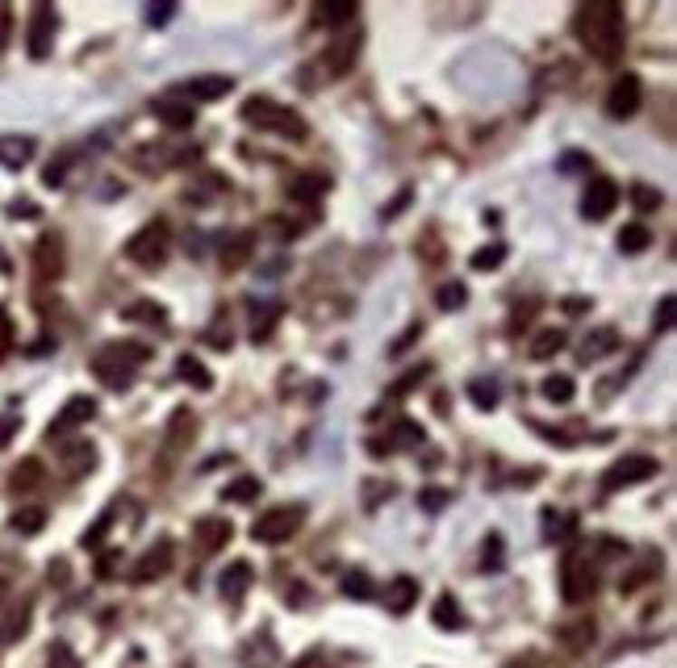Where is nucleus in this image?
Returning a JSON list of instances; mask_svg holds the SVG:
<instances>
[{"label": "nucleus", "mask_w": 677, "mask_h": 668, "mask_svg": "<svg viewBox=\"0 0 677 668\" xmlns=\"http://www.w3.org/2000/svg\"><path fill=\"white\" fill-rule=\"evenodd\" d=\"M573 33H577V43L586 46V51L594 54V59H602V63H615L623 54V33H627V25H623V9L619 5H611V0H598V5H577V13H573Z\"/></svg>", "instance_id": "obj_1"}, {"label": "nucleus", "mask_w": 677, "mask_h": 668, "mask_svg": "<svg viewBox=\"0 0 677 668\" xmlns=\"http://www.w3.org/2000/svg\"><path fill=\"white\" fill-rule=\"evenodd\" d=\"M147 359H151V347L147 343H110L92 356V372H97V380L105 388L126 393V388H134V377H138L134 367L147 364Z\"/></svg>", "instance_id": "obj_2"}, {"label": "nucleus", "mask_w": 677, "mask_h": 668, "mask_svg": "<svg viewBox=\"0 0 677 668\" xmlns=\"http://www.w3.org/2000/svg\"><path fill=\"white\" fill-rule=\"evenodd\" d=\"M239 118L247 121V126L268 129V134H281V138H289V142H306V138H310L306 118H301L297 109H289V105H281V100H272V97H252L247 105L239 109Z\"/></svg>", "instance_id": "obj_3"}, {"label": "nucleus", "mask_w": 677, "mask_h": 668, "mask_svg": "<svg viewBox=\"0 0 677 668\" xmlns=\"http://www.w3.org/2000/svg\"><path fill=\"white\" fill-rule=\"evenodd\" d=\"M301 527H306V506H272L252 522V539L263 548H276V543L293 539Z\"/></svg>", "instance_id": "obj_4"}, {"label": "nucleus", "mask_w": 677, "mask_h": 668, "mask_svg": "<svg viewBox=\"0 0 677 668\" xmlns=\"http://www.w3.org/2000/svg\"><path fill=\"white\" fill-rule=\"evenodd\" d=\"M594 589H598V572H594L590 556L568 551L565 564H560V597H565L568 606H581L594 597Z\"/></svg>", "instance_id": "obj_5"}, {"label": "nucleus", "mask_w": 677, "mask_h": 668, "mask_svg": "<svg viewBox=\"0 0 677 668\" xmlns=\"http://www.w3.org/2000/svg\"><path fill=\"white\" fill-rule=\"evenodd\" d=\"M167 251H172V238H167V222H164V217L147 222V226H142L138 234L126 243V259H134L138 268H159V263L167 259Z\"/></svg>", "instance_id": "obj_6"}, {"label": "nucleus", "mask_w": 677, "mask_h": 668, "mask_svg": "<svg viewBox=\"0 0 677 668\" xmlns=\"http://www.w3.org/2000/svg\"><path fill=\"white\" fill-rule=\"evenodd\" d=\"M661 472V460H653V455H623V460H615L606 472H602V489L606 493H619V489L627 485H640V481H648V476Z\"/></svg>", "instance_id": "obj_7"}, {"label": "nucleus", "mask_w": 677, "mask_h": 668, "mask_svg": "<svg viewBox=\"0 0 677 668\" xmlns=\"http://www.w3.org/2000/svg\"><path fill=\"white\" fill-rule=\"evenodd\" d=\"M55 30H59V13L55 5H33L30 13V30H25V51L33 63H43L46 54L55 51Z\"/></svg>", "instance_id": "obj_8"}, {"label": "nucleus", "mask_w": 677, "mask_h": 668, "mask_svg": "<svg viewBox=\"0 0 677 668\" xmlns=\"http://www.w3.org/2000/svg\"><path fill=\"white\" fill-rule=\"evenodd\" d=\"M619 205V184L611 176H590V188L581 196V217L586 222H606Z\"/></svg>", "instance_id": "obj_9"}, {"label": "nucleus", "mask_w": 677, "mask_h": 668, "mask_svg": "<svg viewBox=\"0 0 677 668\" xmlns=\"http://www.w3.org/2000/svg\"><path fill=\"white\" fill-rule=\"evenodd\" d=\"M172 564H176V543L172 539H155V548H147L138 560H134L130 581L134 585H151V581H159V577H167Z\"/></svg>", "instance_id": "obj_10"}, {"label": "nucleus", "mask_w": 677, "mask_h": 668, "mask_svg": "<svg viewBox=\"0 0 677 668\" xmlns=\"http://www.w3.org/2000/svg\"><path fill=\"white\" fill-rule=\"evenodd\" d=\"M640 97H644V84H640V76L623 72V76L611 84V92H606V118H615V121L635 118V109H640Z\"/></svg>", "instance_id": "obj_11"}, {"label": "nucleus", "mask_w": 677, "mask_h": 668, "mask_svg": "<svg viewBox=\"0 0 677 668\" xmlns=\"http://www.w3.org/2000/svg\"><path fill=\"white\" fill-rule=\"evenodd\" d=\"M92 418H97V401L84 397V393H76V397H67V401H63V410L51 418L46 434H51V439H63V434H72V431H80V426H88Z\"/></svg>", "instance_id": "obj_12"}, {"label": "nucleus", "mask_w": 677, "mask_h": 668, "mask_svg": "<svg viewBox=\"0 0 677 668\" xmlns=\"http://www.w3.org/2000/svg\"><path fill=\"white\" fill-rule=\"evenodd\" d=\"M230 88H234V80H230V76H188V80H176V84L167 88V97L218 100V97H226Z\"/></svg>", "instance_id": "obj_13"}, {"label": "nucleus", "mask_w": 677, "mask_h": 668, "mask_svg": "<svg viewBox=\"0 0 677 668\" xmlns=\"http://www.w3.org/2000/svg\"><path fill=\"white\" fill-rule=\"evenodd\" d=\"M63 238L59 234H43L38 238V247H33V272H38V281H59L63 276Z\"/></svg>", "instance_id": "obj_14"}, {"label": "nucleus", "mask_w": 677, "mask_h": 668, "mask_svg": "<svg viewBox=\"0 0 677 668\" xmlns=\"http://www.w3.org/2000/svg\"><path fill=\"white\" fill-rule=\"evenodd\" d=\"M255 255V234L239 230V234H226L218 243V259H222V272H243Z\"/></svg>", "instance_id": "obj_15"}, {"label": "nucleus", "mask_w": 677, "mask_h": 668, "mask_svg": "<svg viewBox=\"0 0 677 668\" xmlns=\"http://www.w3.org/2000/svg\"><path fill=\"white\" fill-rule=\"evenodd\" d=\"M252 581H255V572H252V564H247V560L226 564L222 577H218V597H222V602H230V606H239L243 593L252 589Z\"/></svg>", "instance_id": "obj_16"}, {"label": "nucleus", "mask_w": 677, "mask_h": 668, "mask_svg": "<svg viewBox=\"0 0 677 668\" xmlns=\"http://www.w3.org/2000/svg\"><path fill=\"white\" fill-rule=\"evenodd\" d=\"M418 597H423V585L410 577V572H397L394 581H389V589H385V610H394V615H410L418 606Z\"/></svg>", "instance_id": "obj_17"}, {"label": "nucleus", "mask_w": 677, "mask_h": 668, "mask_svg": "<svg viewBox=\"0 0 677 668\" xmlns=\"http://www.w3.org/2000/svg\"><path fill=\"white\" fill-rule=\"evenodd\" d=\"M360 51H364L360 33H343V38L327 51V72L330 76H348L351 67H356V59H360Z\"/></svg>", "instance_id": "obj_18"}, {"label": "nucleus", "mask_w": 677, "mask_h": 668, "mask_svg": "<svg viewBox=\"0 0 677 668\" xmlns=\"http://www.w3.org/2000/svg\"><path fill=\"white\" fill-rule=\"evenodd\" d=\"M33 151H38V142L30 134H0V163L9 172H22L25 163L33 159Z\"/></svg>", "instance_id": "obj_19"}, {"label": "nucleus", "mask_w": 677, "mask_h": 668, "mask_svg": "<svg viewBox=\"0 0 677 668\" xmlns=\"http://www.w3.org/2000/svg\"><path fill=\"white\" fill-rule=\"evenodd\" d=\"M284 318V301H260L252 305V343H268L272 330Z\"/></svg>", "instance_id": "obj_20"}, {"label": "nucleus", "mask_w": 677, "mask_h": 668, "mask_svg": "<svg viewBox=\"0 0 677 668\" xmlns=\"http://www.w3.org/2000/svg\"><path fill=\"white\" fill-rule=\"evenodd\" d=\"M327 188H330V180L322 172H297L293 180H289V196H293L297 205H314V201H322Z\"/></svg>", "instance_id": "obj_21"}, {"label": "nucleus", "mask_w": 677, "mask_h": 668, "mask_svg": "<svg viewBox=\"0 0 677 668\" xmlns=\"http://www.w3.org/2000/svg\"><path fill=\"white\" fill-rule=\"evenodd\" d=\"M611 351H619V334H615L611 326H602V330L586 334V343L577 347V359H581V364H594V359L611 356Z\"/></svg>", "instance_id": "obj_22"}, {"label": "nucleus", "mask_w": 677, "mask_h": 668, "mask_svg": "<svg viewBox=\"0 0 677 668\" xmlns=\"http://www.w3.org/2000/svg\"><path fill=\"white\" fill-rule=\"evenodd\" d=\"M155 118L164 121L167 129H188L193 121H197V109L193 105H185V100H172V97H164V100H155Z\"/></svg>", "instance_id": "obj_23"}, {"label": "nucleus", "mask_w": 677, "mask_h": 668, "mask_svg": "<svg viewBox=\"0 0 677 668\" xmlns=\"http://www.w3.org/2000/svg\"><path fill=\"white\" fill-rule=\"evenodd\" d=\"M230 535H234V527H230L222 514H209V518H201V522H197V539H201V548H205V551L226 548Z\"/></svg>", "instance_id": "obj_24"}, {"label": "nucleus", "mask_w": 677, "mask_h": 668, "mask_svg": "<svg viewBox=\"0 0 677 668\" xmlns=\"http://www.w3.org/2000/svg\"><path fill=\"white\" fill-rule=\"evenodd\" d=\"M431 623L439 626V631H464V610H460V602L452 597V593H439V602L431 606Z\"/></svg>", "instance_id": "obj_25"}, {"label": "nucleus", "mask_w": 677, "mask_h": 668, "mask_svg": "<svg viewBox=\"0 0 677 668\" xmlns=\"http://www.w3.org/2000/svg\"><path fill=\"white\" fill-rule=\"evenodd\" d=\"M176 372H180L185 385L197 388V393H209V388H214V377H209V367L201 364L197 356H180V359H176Z\"/></svg>", "instance_id": "obj_26"}, {"label": "nucleus", "mask_w": 677, "mask_h": 668, "mask_svg": "<svg viewBox=\"0 0 677 668\" xmlns=\"http://www.w3.org/2000/svg\"><path fill=\"white\" fill-rule=\"evenodd\" d=\"M343 597H356V602H372L377 597V581H372L368 572L364 568H351V572H343Z\"/></svg>", "instance_id": "obj_27"}, {"label": "nucleus", "mask_w": 677, "mask_h": 668, "mask_svg": "<svg viewBox=\"0 0 677 668\" xmlns=\"http://www.w3.org/2000/svg\"><path fill=\"white\" fill-rule=\"evenodd\" d=\"M63 463H67V472L72 476H84V472H92L97 468V447L92 443H76V447H67L63 452Z\"/></svg>", "instance_id": "obj_28"}, {"label": "nucleus", "mask_w": 677, "mask_h": 668, "mask_svg": "<svg viewBox=\"0 0 677 668\" xmlns=\"http://www.w3.org/2000/svg\"><path fill=\"white\" fill-rule=\"evenodd\" d=\"M385 452H397V447H415V443H423L426 439V431L418 426V422H410V418H402V422H394V431L385 434Z\"/></svg>", "instance_id": "obj_29"}, {"label": "nucleus", "mask_w": 677, "mask_h": 668, "mask_svg": "<svg viewBox=\"0 0 677 668\" xmlns=\"http://www.w3.org/2000/svg\"><path fill=\"white\" fill-rule=\"evenodd\" d=\"M33 485H43V460H22L9 476V489L13 493H30Z\"/></svg>", "instance_id": "obj_30"}, {"label": "nucleus", "mask_w": 677, "mask_h": 668, "mask_svg": "<svg viewBox=\"0 0 677 668\" xmlns=\"http://www.w3.org/2000/svg\"><path fill=\"white\" fill-rule=\"evenodd\" d=\"M653 247V230L640 226V222H632V226L619 230V251L623 255H640V251Z\"/></svg>", "instance_id": "obj_31"}, {"label": "nucleus", "mask_w": 677, "mask_h": 668, "mask_svg": "<svg viewBox=\"0 0 677 668\" xmlns=\"http://www.w3.org/2000/svg\"><path fill=\"white\" fill-rule=\"evenodd\" d=\"M565 351V334L560 330H539L536 339H531V347H527V356L531 359H552Z\"/></svg>", "instance_id": "obj_32"}, {"label": "nucleus", "mask_w": 677, "mask_h": 668, "mask_svg": "<svg viewBox=\"0 0 677 668\" xmlns=\"http://www.w3.org/2000/svg\"><path fill=\"white\" fill-rule=\"evenodd\" d=\"M260 493H263V485L255 476H239V481H230V485L222 489V501H226V506H239V501H255Z\"/></svg>", "instance_id": "obj_33"}, {"label": "nucleus", "mask_w": 677, "mask_h": 668, "mask_svg": "<svg viewBox=\"0 0 677 668\" xmlns=\"http://www.w3.org/2000/svg\"><path fill=\"white\" fill-rule=\"evenodd\" d=\"M356 13H360L356 0H330V5L318 9V22H322V25H343V22H356Z\"/></svg>", "instance_id": "obj_34"}, {"label": "nucleus", "mask_w": 677, "mask_h": 668, "mask_svg": "<svg viewBox=\"0 0 677 668\" xmlns=\"http://www.w3.org/2000/svg\"><path fill=\"white\" fill-rule=\"evenodd\" d=\"M13 530H22V535H38V530L46 527V510L43 506H22L17 514L9 518Z\"/></svg>", "instance_id": "obj_35"}, {"label": "nucleus", "mask_w": 677, "mask_h": 668, "mask_svg": "<svg viewBox=\"0 0 677 668\" xmlns=\"http://www.w3.org/2000/svg\"><path fill=\"white\" fill-rule=\"evenodd\" d=\"M632 205L640 209V214H656V209L665 205V196H661V188H653V184H632Z\"/></svg>", "instance_id": "obj_36"}, {"label": "nucleus", "mask_w": 677, "mask_h": 668, "mask_svg": "<svg viewBox=\"0 0 677 668\" xmlns=\"http://www.w3.org/2000/svg\"><path fill=\"white\" fill-rule=\"evenodd\" d=\"M469 397L477 401L481 410H493V406H498V397H502V385H498V380H469Z\"/></svg>", "instance_id": "obj_37"}, {"label": "nucleus", "mask_w": 677, "mask_h": 668, "mask_svg": "<svg viewBox=\"0 0 677 668\" xmlns=\"http://www.w3.org/2000/svg\"><path fill=\"white\" fill-rule=\"evenodd\" d=\"M539 388H544V397H548V401H557V406H568V401H573V393H577L573 377H565V372H560V377H548Z\"/></svg>", "instance_id": "obj_38"}, {"label": "nucleus", "mask_w": 677, "mask_h": 668, "mask_svg": "<svg viewBox=\"0 0 677 668\" xmlns=\"http://www.w3.org/2000/svg\"><path fill=\"white\" fill-rule=\"evenodd\" d=\"M506 259V243H490V247H481V251H472V272H493L498 263Z\"/></svg>", "instance_id": "obj_39"}, {"label": "nucleus", "mask_w": 677, "mask_h": 668, "mask_svg": "<svg viewBox=\"0 0 677 668\" xmlns=\"http://www.w3.org/2000/svg\"><path fill=\"white\" fill-rule=\"evenodd\" d=\"M435 301H439V310H464V301H469V289H464L460 281H448V284H439Z\"/></svg>", "instance_id": "obj_40"}, {"label": "nucleus", "mask_w": 677, "mask_h": 668, "mask_svg": "<svg viewBox=\"0 0 677 668\" xmlns=\"http://www.w3.org/2000/svg\"><path fill=\"white\" fill-rule=\"evenodd\" d=\"M72 159H76V151H63V155H55V159L46 163V172H43L46 188H59V184L67 180V167H72Z\"/></svg>", "instance_id": "obj_41"}, {"label": "nucleus", "mask_w": 677, "mask_h": 668, "mask_svg": "<svg viewBox=\"0 0 677 668\" xmlns=\"http://www.w3.org/2000/svg\"><path fill=\"white\" fill-rule=\"evenodd\" d=\"M193 426H197V422H193V414L176 410L172 422H167V447H180V443H185V434H193Z\"/></svg>", "instance_id": "obj_42"}, {"label": "nucleus", "mask_w": 677, "mask_h": 668, "mask_svg": "<svg viewBox=\"0 0 677 668\" xmlns=\"http://www.w3.org/2000/svg\"><path fill=\"white\" fill-rule=\"evenodd\" d=\"M113 527V510H105V514L97 518V522H92V527L84 530V539H80V548L84 551H97L100 548V539H105V530Z\"/></svg>", "instance_id": "obj_43"}, {"label": "nucleus", "mask_w": 677, "mask_h": 668, "mask_svg": "<svg viewBox=\"0 0 677 668\" xmlns=\"http://www.w3.org/2000/svg\"><path fill=\"white\" fill-rule=\"evenodd\" d=\"M121 318L126 322H164V310L155 301H134L130 310H121Z\"/></svg>", "instance_id": "obj_44"}, {"label": "nucleus", "mask_w": 677, "mask_h": 668, "mask_svg": "<svg viewBox=\"0 0 677 668\" xmlns=\"http://www.w3.org/2000/svg\"><path fill=\"white\" fill-rule=\"evenodd\" d=\"M452 501V489H435V485H426L418 489V506L426 510V514H439V510Z\"/></svg>", "instance_id": "obj_45"}, {"label": "nucleus", "mask_w": 677, "mask_h": 668, "mask_svg": "<svg viewBox=\"0 0 677 668\" xmlns=\"http://www.w3.org/2000/svg\"><path fill=\"white\" fill-rule=\"evenodd\" d=\"M46 668H80V656L63 644V639H55L51 652H46Z\"/></svg>", "instance_id": "obj_46"}, {"label": "nucleus", "mask_w": 677, "mask_h": 668, "mask_svg": "<svg viewBox=\"0 0 677 668\" xmlns=\"http://www.w3.org/2000/svg\"><path fill=\"white\" fill-rule=\"evenodd\" d=\"M426 372H431V367H410V372H405V377L402 380H397V385L394 388H389V401H397V397H405V393H410V388H418V385H423V380H426Z\"/></svg>", "instance_id": "obj_47"}, {"label": "nucleus", "mask_w": 677, "mask_h": 668, "mask_svg": "<svg viewBox=\"0 0 677 668\" xmlns=\"http://www.w3.org/2000/svg\"><path fill=\"white\" fill-rule=\"evenodd\" d=\"M673 297H661V305H656V318H653V330L656 334H665L669 326H673Z\"/></svg>", "instance_id": "obj_48"}, {"label": "nucleus", "mask_w": 677, "mask_h": 668, "mask_svg": "<svg viewBox=\"0 0 677 668\" xmlns=\"http://www.w3.org/2000/svg\"><path fill=\"white\" fill-rule=\"evenodd\" d=\"M17 431H22V414H17V410L0 414V447H9L13 434H17Z\"/></svg>", "instance_id": "obj_49"}, {"label": "nucleus", "mask_w": 677, "mask_h": 668, "mask_svg": "<svg viewBox=\"0 0 677 668\" xmlns=\"http://www.w3.org/2000/svg\"><path fill=\"white\" fill-rule=\"evenodd\" d=\"M118 564H121V551H100L97 577H100V581H113V577H118Z\"/></svg>", "instance_id": "obj_50"}, {"label": "nucleus", "mask_w": 677, "mask_h": 668, "mask_svg": "<svg viewBox=\"0 0 677 668\" xmlns=\"http://www.w3.org/2000/svg\"><path fill=\"white\" fill-rule=\"evenodd\" d=\"M25 626H30V606H22V610L13 615V623H5V631H0V635H5V639H9V644H13V639L22 635Z\"/></svg>", "instance_id": "obj_51"}, {"label": "nucleus", "mask_w": 677, "mask_h": 668, "mask_svg": "<svg viewBox=\"0 0 677 668\" xmlns=\"http://www.w3.org/2000/svg\"><path fill=\"white\" fill-rule=\"evenodd\" d=\"M485 568H502V535H485Z\"/></svg>", "instance_id": "obj_52"}, {"label": "nucleus", "mask_w": 677, "mask_h": 668, "mask_svg": "<svg viewBox=\"0 0 677 668\" xmlns=\"http://www.w3.org/2000/svg\"><path fill=\"white\" fill-rule=\"evenodd\" d=\"M13 351V318H9V310L0 305V359L9 356Z\"/></svg>", "instance_id": "obj_53"}, {"label": "nucleus", "mask_w": 677, "mask_h": 668, "mask_svg": "<svg viewBox=\"0 0 677 668\" xmlns=\"http://www.w3.org/2000/svg\"><path fill=\"white\" fill-rule=\"evenodd\" d=\"M418 334H423V326H418V322H410V326H405V330H402V339H397V343L389 347V356H402V351H410V347H415V339H418Z\"/></svg>", "instance_id": "obj_54"}, {"label": "nucleus", "mask_w": 677, "mask_h": 668, "mask_svg": "<svg viewBox=\"0 0 677 668\" xmlns=\"http://www.w3.org/2000/svg\"><path fill=\"white\" fill-rule=\"evenodd\" d=\"M176 17V5L172 0H164V5H151V9H147V22L151 25H167Z\"/></svg>", "instance_id": "obj_55"}, {"label": "nucleus", "mask_w": 677, "mask_h": 668, "mask_svg": "<svg viewBox=\"0 0 677 668\" xmlns=\"http://www.w3.org/2000/svg\"><path fill=\"white\" fill-rule=\"evenodd\" d=\"M410 201H415V188H410V184H405L402 193H397V196H394V201H389V205H385V209H381V217H397V214H402V209H405V205H410Z\"/></svg>", "instance_id": "obj_56"}, {"label": "nucleus", "mask_w": 677, "mask_h": 668, "mask_svg": "<svg viewBox=\"0 0 677 668\" xmlns=\"http://www.w3.org/2000/svg\"><path fill=\"white\" fill-rule=\"evenodd\" d=\"M586 167H590V159H586V155H577V151H568L565 159H560V172H565V176L586 172Z\"/></svg>", "instance_id": "obj_57"}, {"label": "nucleus", "mask_w": 677, "mask_h": 668, "mask_svg": "<svg viewBox=\"0 0 677 668\" xmlns=\"http://www.w3.org/2000/svg\"><path fill=\"white\" fill-rule=\"evenodd\" d=\"M5 214H9V217H25V222H30V217H38L43 209H38L33 201H25V196H22V201H13V205L5 209Z\"/></svg>", "instance_id": "obj_58"}, {"label": "nucleus", "mask_w": 677, "mask_h": 668, "mask_svg": "<svg viewBox=\"0 0 677 668\" xmlns=\"http://www.w3.org/2000/svg\"><path fill=\"white\" fill-rule=\"evenodd\" d=\"M9 38H13V13L0 9V54L9 51Z\"/></svg>", "instance_id": "obj_59"}, {"label": "nucleus", "mask_w": 677, "mask_h": 668, "mask_svg": "<svg viewBox=\"0 0 677 668\" xmlns=\"http://www.w3.org/2000/svg\"><path fill=\"white\" fill-rule=\"evenodd\" d=\"M586 310H590L586 297H565V313H586Z\"/></svg>", "instance_id": "obj_60"}, {"label": "nucleus", "mask_w": 677, "mask_h": 668, "mask_svg": "<svg viewBox=\"0 0 677 668\" xmlns=\"http://www.w3.org/2000/svg\"><path fill=\"white\" fill-rule=\"evenodd\" d=\"M0 593H5V585H0Z\"/></svg>", "instance_id": "obj_61"}]
</instances>
